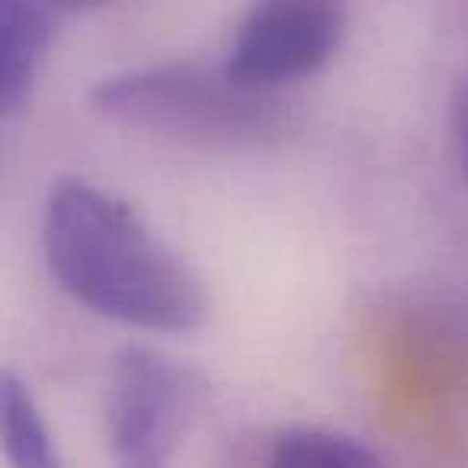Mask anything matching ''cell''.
<instances>
[{"instance_id":"2","label":"cell","mask_w":468,"mask_h":468,"mask_svg":"<svg viewBox=\"0 0 468 468\" xmlns=\"http://www.w3.org/2000/svg\"><path fill=\"white\" fill-rule=\"evenodd\" d=\"M93 110L125 129L206 148H250L286 132L280 93L250 87L221 65L161 61L97 80Z\"/></svg>"},{"instance_id":"3","label":"cell","mask_w":468,"mask_h":468,"mask_svg":"<svg viewBox=\"0 0 468 468\" xmlns=\"http://www.w3.org/2000/svg\"><path fill=\"white\" fill-rule=\"evenodd\" d=\"M206 401V378L183 359L148 344L112 356L106 378V440L125 468H157L174 459Z\"/></svg>"},{"instance_id":"1","label":"cell","mask_w":468,"mask_h":468,"mask_svg":"<svg viewBox=\"0 0 468 468\" xmlns=\"http://www.w3.org/2000/svg\"><path fill=\"white\" fill-rule=\"evenodd\" d=\"M52 280L100 318L148 334H189L208 321L196 270L116 193L58 176L42 206Z\"/></svg>"},{"instance_id":"4","label":"cell","mask_w":468,"mask_h":468,"mask_svg":"<svg viewBox=\"0 0 468 468\" xmlns=\"http://www.w3.org/2000/svg\"><path fill=\"white\" fill-rule=\"evenodd\" d=\"M346 33V0H254L234 29L225 68L276 90L331 65Z\"/></svg>"},{"instance_id":"6","label":"cell","mask_w":468,"mask_h":468,"mask_svg":"<svg viewBox=\"0 0 468 468\" xmlns=\"http://www.w3.org/2000/svg\"><path fill=\"white\" fill-rule=\"evenodd\" d=\"M250 462L263 465H295V468H369L382 455L366 440L344 430L312 427V423H286L257 436Z\"/></svg>"},{"instance_id":"9","label":"cell","mask_w":468,"mask_h":468,"mask_svg":"<svg viewBox=\"0 0 468 468\" xmlns=\"http://www.w3.org/2000/svg\"><path fill=\"white\" fill-rule=\"evenodd\" d=\"M71 10H93V7H106V4H116V0H65Z\"/></svg>"},{"instance_id":"5","label":"cell","mask_w":468,"mask_h":468,"mask_svg":"<svg viewBox=\"0 0 468 468\" xmlns=\"http://www.w3.org/2000/svg\"><path fill=\"white\" fill-rule=\"evenodd\" d=\"M68 10L65 0H0V119L33 100Z\"/></svg>"},{"instance_id":"8","label":"cell","mask_w":468,"mask_h":468,"mask_svg":"<svg viewBox=\"0 0 468 468\" xmlns=\"http://www.w3.org/2000/svg\"><path fill=\"white\" fill-rule=\"evenodd\" d=\"M449 129H452V144L459 154L462 174L468 176V78L455 87L452 106H449Z\"/></svg>"},{"instance_id":"7","label":"cell","mask_w":468,"mask_h":468,"mask_svg":"<svg viewBox=\"0 0 468 468\" xmlns=\"http://www.w3.org/2000/svg\"><path fill=\"white\" fill-rule=\"evenodd\" d=\"M0 455L16 468H55L61 462L33 388L10 366H0Z\"/></svg>"}]
</instances>
